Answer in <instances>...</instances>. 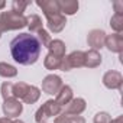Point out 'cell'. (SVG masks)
Masks as SVG:
<instances>
[{"mask_svg":"<svg viewBox=\"0 0 123 123\" xmlns=\"http://www.w3.org/2000/svg\"><path fill=\"white\" fill-rule=\"evenodd\" d=\"M122 83H123V77L117 71H107L103 77V84L111 90H114V88L122 90Z\"/></svg>","mask_w":123,"mask_h":123,"instance_id":"8","label":"cell"},{"mask_svg":"<svg viewBox=\"0 0 123 123\" xmlns=\"http://www.w3.org/2000/svg\"><path fill=\"white\" fill-rule=\"evenodd\" d=\"M86 110V100L84 98H73L65 110H64V114H68V116H80L83 111Z\"/></svg>","mask_w":123,"mask_h":123,"instance_id":"10","label":"cell"},{"mask_svg":"<svg viewBox=\"0 0 123 123\" xmlns=\"http://www.w3.org/2000/svg\"><path fill=\"white\" fill-rule=\"evenodd\" d=\"M28 88H29V84H26V83H16V84H13V97L18 98V100H22L25 97Z\"/></svg>","mask_w":123,"mask_h":123,"instance_id":"21","label":"cell"},{"mask_svg":"<svg viewBox=\"0 0 123 123\" xmlns=\"http://www.w3.org/2000/svg\"><path fill=\"white\" fill-rule=\"evenodd\" d=\"M65 58H67V61H68V64H70L71 68H81V67H84L86 54L83 51H74Z\"/></svg>","mask_w":123,"mask_h":123,"instance_id":"16","label":"cell"},{"mask_svg":"<svg viewBox=\"0 0 123 123\" xmlns=\"http://www.w3.org/2000/svg\"><path fill=\"white\" fill-rule=\"evenodd\" d=\"M104 41H106V32L104 31H101V29H93V31L88 32L87 42H88V45L94 51L103 48L104 46Z\"/></svg>","mask_w":123,"mask_h":123,"instance_id":"7","label":"cell"},{"mask_svg":"<svg viewBox=\"0 0 123 123\" xmlns=\"http://www.w3.org/2000/svg\"><path fill=\"white\" fill-rule=\"evenodd\" d=\"M58 6L61 15H74L78 10V2L77 0H58Z\"/></svg>","mask_w":123,"mask_h":123,"instance_id":"13","label":"cell"},{"mask_svg":"<svg viewBox=\"0 0 123 123\" xmlns=\"http://www.w3.org/2000/svg\"><path fill=\"white\" fill-rule=\"evenodd\" d=\"M93 122H94V123H110V122H111V117H110L109 113L100 111V113H97V114L94 116V120H93Z\"/></svg>","mask_w":123,"mask_h":123,"instance_id":"26","label":"cell"},{"mask_svg":"<svg viewBox=\"0 0 123 123\" xmlns=\"http://www.w3.org/2000/svg\"><path fill=\"white\" fill-rule=\"evenodd\" d=\"M71 100H73V88L70 86H62L61 90L58 91V94H56V98H55L56 104L59 107H62V106L68 104Z\"/></svg>","mask_w":123,"mask_h":123,"instance_id":"12","label":"cell"},{"mask_svg":"<svg viewBox=\"0 0 123 123\" xmlns=\"http://www.w3.org/2000/svg\"><path fill=\"white\" fill-rule=\"evenodd\" d=\"M55 123H70V116L68 114H59L58 117H55Z\"/></svg>","mask_w":123,"mask_h":123,"instance_id":"27","label":"cell"},{"mask_svg":"<svg viewBox=\"0 0 123 123\" xmlns=\"http://www.w3.org/2000/svg\"><path fill=\"white\" fill-rule=\"evenodd\" d=\"M59 111H61V107L56 104V101L55 100H48L38 109V111L35 114V120L38 123H45V120H48L49 117L58 116Z\"/></svg>","mask_w":123,"mask_h":123,"instance_id":"3","label":"cell"},{"mask_svg":"<svg viewBox=\"0 0 123 123\" xmlns=\"http://www.w3.org/2000/svg\"><path fill=\"white\" fill-rule=\"evenodd\" d=\"M114 9H116V13L123 15V2H114Z\"/></svg>","mask_w":123,"mask_h":123,"instance_id":"29","label":"cell"},{"mask_svg":"<svg viewBox=\"0 0 123 123\" xmlns=\"http://www.w3.org/2000/svg\"><path fill=\"white\" fill-rule=\"evenodd\" d=\"M0 75L5 78H12L18 75V70L7 62H0Z\"/></svg>","mask_w":123,"mask_h":123,"instance_id":"19","label":"cell"},{"mask_svg":"<svg viewBox=\"0 0 123 123\" xmlns=\"http://www.w3.org/2000/svg\"><path fill=\"white\" fill-rule=\"evenodd\" d=\"M26 20H28V28L31 29V32H39L41 29H43V26H42V19L38 16V15H31V16H28L26 18Z\"/></svg>","mask_w":123,"mask_h":123,"instance_id":"18","label":"cell"},{"mask_svg":"<svg viewBox=\"0 0 123 123\" xmlns=\"http://www.w3.org/2000/svg\"><path fill=\"white\" fill-rule=\"evenodd\" d=\"M48 49L51 55L56 56V58H64L65 56V43L61 41V39H54L51 41V43L48 45Z\"/></svg>","mask_w":123,"mask_h":123,"instance_id":"14","label":"cell"},{"mask_svg":"<svg viewBox=\"0 0 123 123\" xmlns=\"http://www.w3.org/2000/svg\"><path fill=\"white\" fill-rule=\"evenodd\" d=\"M29 5H31L29 2H22V0H15V2L12 3V12L18 13V15H23L25 9H26Z\"/></svg>","mask_w":123,"mask_h":123,"instance_id":"24","label":"cell"},{"mask_svg":"<svg viewBox=\"0 0 123 123\" xmlns=\"http://www.w3.org/2000/svg\"><path fill=\"white\" fill-rule=\"evenodd\" d=\"M36 5L42 9L45 18L46 16H51V15H56V13H61L59 12V6H58V0H39L36 2Z\"/></svg>","mask_w":123,"mask_h":123,"instance_id":"11","label":"cell"},{"mask_svg":"<svg viewBox=\"0 0 123 123\" xmlns=\"http://www.w3.org/2000/svg\"><path fill=\"white\" fill-rule=\"evenodd\" d=\"M2 97H3V100L13 97V84L10 81H5L2 84Z\"/></svg>","mask_w":123,"mask_h":123,"instance_id":"23","label":"cell"},{"mask_svg":"<svg viewBox=\"0 0 123 123\" xmlns=\"http://www.w3.org/2000/svg\"><path fill=\"white\" fill-rule=\"evenodd\" d=\"M46 25H48V29L54 33H59L67 25V19L64 15L61 13H56V15H51V16H46Z\"/></svg>","mask_w":123,"mask_h":123,"instance_id":"6","label":"cell"},{"mask_svg":"<svg viewBox=\"0 0 123 123\" xmlns=\"http://www.w3.org/2000/svg\"><path fill=\"white\" fill-rule=\"evenodd\" d=\"M110 26H111V29L116 31V33H122V31H123V15L114 13V16L110 19Z\"/></svg>","mask_w":123,"mask_h":123,"instance_id":"22","label":"cell"},{"mask_svg":"<svg viewBox=\"0 0 123 123\" xmlns=\"http://www.w3.org/2000/svg\"><path fill=\"white\" fill-rule=\"evenodd\" d=\"M110 123H123V117L122 116H119V117H116V119H111V122Z\"/></svg>","mask_w":123,"mask_h":123,"instance_id":"30","label":"cell"},{"mask_svg":"<svg viewBox=\"0 0 123 123\" xmlns=\"http://www.w3.org/2000/svg\"><path fill=\"white\" fill-rule=\"evenodd\" d=\"M62 86H64V84H62L61 77H58V75H55V74L46 75V77L43 78V81H42V90H43V93L51 94V96H56Z\"/></svg>","mask_w":123,"mask_h":123,"instance_id":"4","label":"cell"},{"mask_svg":"<svg viewBox=\"0 0 123 123\" xmlns=\"http://www.w3.org/2000/svg\"><path fill=\"white\" fill-rule=\"evenodd\" d=\"M0 36H2V32H0Z\"/></svg>","mask_w":123,"mask_h":123,"instance_id":"34","label":"cell"},{"mask_svg":"<svg viewBox=\"0 0 123 123\" xmlns=\"http://www.w3.org/2000/svg\"><path fill=\"white\" fill-rule=\"evenodd\" d=\"M23 110V104L20 103V100L12 97V98H7L5 100L3 103V113H5V117H18Z\"/></svg>","mask_w":123,"mask_h":123,"instance_id":"5","label":"cell"},{"mask_svg":"<svg viewBox=\"0 0 123 123\" xmlns=\"http://www.w3.org/2000/svg\"><path fill=\"white\" fill-rule=\"evenodd\" d=\"M10 54L20 65H32L41 55V43L35 35L20 33L10 42Z\"/></svg>","mask_w":123,"mask_h":123,"instance_id":"1","label":"cell"},{"mask_svg":"<svg viewBox=\"0 0 123 123\" xmlns=\"http://www.w3.org/2000/svg\"><path fill=\"white\" fill-rule=\"evenodd\" d=\"M104 46H107L111 52L122 54L123 51V36L122 33H113V35H106Z\"/></svg>","mask_w":123,"mask_h":123,"instance_id":"9","label":"cell"},{"mask_svg":"<svg viewBox=\"0 0 123 123\" xmlns=\"http://www.w3.org/2000/svg\"><path fill=\"white\" fill-rule=\"evenodd\" d=\"M70 123H86L81 116H70Z\"/></svg>","mask_w":123,"mask_h":123,"instance_id":"28","label":"cell"},{"mask_svg":"<svg viewBox=\"0 0 123 123\" xmlns=\"http://www.w3.org/2000/svg\"><path fill=\"white\" fill-rule=\"evenodd\" d=\"M39 96H41V90L35 86H29V88H28V91H26V94L22 100L28 104H33L39 100Z\"/></svg>","mask_w":123,"mask_h":123,"instance_id":"17","label":"cell"},{"mask_svg":"<svg viewBox=\"0 0 123 123\" xmlns=\"http://www.w3.org/2000/svg\"><path fill=\"white\" fill-rule=\"evenodd\" d=\"M61 59H62V58H56V56H54V55L48 54V55L45 56L43 65H45V68H46V70H51V71H52V70H59Z\"/></svg>","mask_w":123,"mask_h":123,"instance_id":"20","label":"cell"},{"mask_svg":"<svg viewBox=\"0 0 123 123\" xmlns=\"http://www.w3.org/2000/svg\"><path fill=\"white\" fill-rule=\"evenodd\" d=\"M5 6H6V3H5V2H0V10H2Z\"/></svg>","mask_w":123,"mask_h":123,"instance_id":"32","label":"cell"},{"mask_svg":"<svg viewBox=\"0 0 123 123\" xmlns=\"http://www.w3.org/2000/svg\"><path fill=\"white\" fill-rule=\"evenodd\" d=\"M12 123H23L22 120H12Z\"/></svg>","mask_w":123,"mask_h":123,"instance_id":"33","label":"cell"},{"mask_svg":"<svg viewBox=\"0 0 123 123\" xmlns=\"http://www.w3.org/2000/svg\"><path fill=\"white\" fill-rule=\"evenodd\" d=\"M28 25V20L23 15H18L12 10L0 12V32L22 29Z\"/></svg>","mask_w":123,"mask_h":123,"instance_id":"2","label":"cell"},{"mask_svg":"<svg viewBox=\"0 0 123 123\" xmlns=\"http://www.w3.org/2000/svg\"><path fill=\"white\" fill-rule=\"evenodd\" d=\"M86 54V58H84V67H88V68H96L101 64V55L98 54V51H88V52H84Z\"/></svg>","mask_w":123,"mask_h":123,"instance_id":"15","label":"cell"},{"mask_svg":"<svg viewBox=\"0 0 123 123\" xmlns=\"http://www.w3.org/2000/svg\"><path fill=\"white\" fill-rule=\"evenodd\" d=\"M38 33V41H39V43H41V46H46L48 48V45L51 43V36H49V33L45 31V29H41L39 32H36Z\"/></svg>","mask_w":123,"mask_h":123,"instance_id":"25","label":"cell"},{"mask_svg":"<svg viewBox=\"0 0 123 123\" xmlns=\"http://www.w3.org/2000/svg\"><path fill=\"white\" fill-rule=\"evenodd\" d=\"M0 123H12V119H9V117H0Z\"/></svg>","mask_w":123,"mask_h":123,"instance_id":"31","label":"cell"}]
</instances>
